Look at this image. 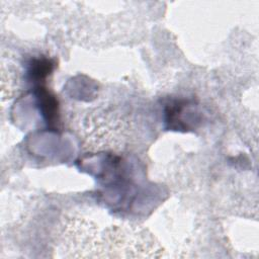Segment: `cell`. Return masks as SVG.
<instances>
[{
    "mask_svg": "<svg viewBox=\"0 0 259 259\" xmlns=\"http://www.w3.org/2000/svg\"><path fill=\"white\" fill-rule=\"evenodd\" d=\"M53 63L48 59L33 60L29 67L30 77L36 81L44 80L52 71Z\"/></svg>",
    "mask_w": 259,
    "mask_h": 259,
    "instance_id": "obj_2",
    "label": "cell"
},
{
    "mask_svg": "<svg viewBox=\"0 0 259 259\" xmlns=\"http://www.w3.org/2000/svg\"><path fill=\"white\" fill-rule=\"evenodd\" d=\"M38 98L39 104L41 107V112L46 116L47 120L50 122H54L57 116V101L54 96L50 95L45 88H38Z\"/></svg>",
    "mask_w": 259,
    "mask_h": 259,
    "instance_id": "obj_1",
    "label": "cell"
}]
</instances>
